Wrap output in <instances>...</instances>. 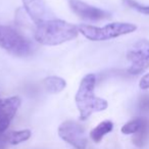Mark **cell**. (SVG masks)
<instances>
[{
  "instance_id": "obj_6",
  "label": "cell",
  "mask_w": 149,
  "mask_h": 149,
  "mask_svg": "<svg viewBox=\"0 0 149 149\" xmlns=\"http://www.w3.org/2000/svg\"><path fill=\"white\" fill-rule=\"evenodd\" d=\"M128 59L132 62L128 72L131 74H139L149 68V41L140 40L134 44L127 53Z\"/></svg>"
},
{
  "instance_id": "obj_13",
  "label": "cell",
  "mask_w": 149,
  "mask_h": 149,
  "mask_svg": "<svg viewBox=\"0 0 149 149\" xmlns=\"http://www.w3.org/2000/svg\"><path fill=\"white\" fill-rule=\"evenodd\" d=\"M31 135L32 132L30 130H28V129L19 130V131H13V132H10L6 136V141L11 145H17L29 140L31 138Z\"/></svg>"
},
{
  "instance_id": "obj_14",
  "label": "cell",
  "mask_w": 149,
  "mask_h": 149,
  "mask_svg": "<svg viewBox=\"0 0 149 149\" xmlns=\"http://www.w3.org/2000/svg\"><path fill=\"white\" fill-rule=\"evenodd\" d=\"M149 137V120L140 129L139 132L134 134L133 137V142L137 147H143L145 143L147 142Z\"/></svg>"
},
{
  "instance_id": "obj_3",
  "label": "cell",
  "mask_w": 149,
  "mask_h": 149,
  "mask_svg": "<svg viewBox=\"0 0 149 149\" xmlns=\"http://www.w3.org/2000/svg\"><path fill=\"white\" fill-rule=\"evenodd\" d=\"M79 33L91 41H106L120 36L128 35L137 30V26L131 23H111L104 27L91 25L78 26Z\"/></svg>"
},
{
  "instance_id": "obj_16",
  "label": "cell",
  "mask_w": 149,
  "mask_h": 149,
  "mask_svg": "<svg viewBox=\"0 0 149 149\" xmlns=\"http://www.w3.org/2000/svg\"><path fill=\"white\" fill-rule=\"evenodd\" d=\"M139 109L141 112L149 113V95H143L139 99Z\"/></svg>"
},
{
  "instance_id": "obj_11",
  "label": "cell",
  "mask_w": 149,
  "mask_h": 149,
  "mask_svg": "<svg viewBox=\"0 0 149 149\" xmlns=\"http://www.w3.org/2000/svg\"><path fill=\"white\" fill-rule=\"evenodd\" d=\"M113 130V123L111 120H103L100 124H98L94 129H92L90 132V138L93 142L99 143L103 139L105 135L110 133Z\"/></svg>"
},
{
  "instance_id": "obj_8",
  "label": "cell",
  "mask_w": 149,
  "mask_h": 149,
  "mask_svg": "<svg viewBox=\"0 0 149 149\" xmlns=\"http://www.w3.org/2000/svg\"><path fill=\"white\" fill-rule=\"evenodd\" d=\"M21 106V99L17 96H11L0 100V133L3 134L8 129L10 122L17 114Z\"/></svg>"
},
{
  "instance_id": "obj_4",
  "label": "cell",
  "mask_w": 149,
  "mask_h": 149,
  "mask_svg": "<svg viewBox=\"0 0 149 149\" xmlns=\"http://www.w3.org/2000/svg\"><path fill=\"white\" fill-rule=\"evenodd\" d=\"M0 47L9 54L25 57L33 53L34 45L17 31L0 25Z\"/></svg>"
},
{
  "instance_id": "obj_2",
  "label": "cell",
  "mask_w": 149,
  "mask_h": 149,
  "mask_svg": "<svg viewBox=\"0 0 149 149\" xmlns=\"http://www.w3.org/2000/svg\"><path fill=\"white\" fill-rule=\"evenodd\" d=\"M95 85L96 77L93 74H86L80 83L74 101L81 120H86L93 112L103 111L108 107V102L105 99L95 95Z\"/></svg>"
},
{
  "instance_id": "obj_7",
  "label": "cell",
  "mask_w": 149,
  "mask_h": 149,
  "mask_svg": "<svg viewBox=\"0 0 149 149\" xmlns=\"http://www.w3.org/2000/svg\"><path fill=\"white\" fill-rule=\"evenodd\" d=\"M68 5L74 15H77L79 17L86 19V21L97 22L110 19V17H111L110 13L107 11L88 4V3L81 1V0H70Z\"/></svg>"
},
{
  "instance_id": "obj_10",
  "label": "cell",
  "mask_w": 149,
  "mask_h": 149,
  "mask_svg": "<svg viewBox=\"0 0 149 149\" xmlns=\"http://www.w3.org/2000/svg\"><path fill=\"white\" fill-rule=\"evenodd\" d=\"M44 89L51 94H57L63 91L66 87V82L64 79L56 76H50L43 80Z\"/></svg>"
},
{
  "instance_id": "obj_1",
  "label": "cell",
  "mask_w": 149,
  "mask_h": 149,
  "mask_svg": "<svg viewBox=\"0 0 149 149\" xmlns=\"http://www.w3.org/2000/svg\"><path fill=\"white\" fill-rule=\"evenodd\" d=\"M78 34L77 26L62 19H51L36 25L34 37L41 45L57 46L76 39Z\"/></svg>"
},
{
  "instance_id": "obj_5",
  "label": "cell",
  "mask_w": 149,
  "mask_h": 149,
  "mask_svg": "<svg viewBox=\"0 0 149 149\" xmlns=\"http://www.w3.org/2000/svg\"><path fill=\"white\" fill-rule=\"evenodd\" d=\"M58 135L64 141L76 149H86L87 135L85 129L74 120H65L58 127Z\"/></svg>"
},
{
  "instance_id": "obj_9",
  "label": "cell",
  "mask_w": 149,
  "mask_h": 149,
  "mask_svg": "<svg viewBox=\"0 0 149 149\" xmlns=\"http://www.w3.org/2000/svg\"><path fill=\"white\" fill-rule=\"evenodd\" d=\"M24 8L32 21L37 25L43 21L54 19L44 0H22Z\"/></svg>"
},
{
  "instance_id": "obj_17",
  "label": "cell",
  "mask_w": 149,
  "mask_h": 149,
  "mask_svg": "<svg viewBox=\"0 0 149 149\" xmlns=\"http://www.w3.org/2000/svg\"><path fill=\"white\" fill-rule=\"evenodd\" d=\"M139 87L142 90H147L149 89V72L146 74H144L141 78L140 82H139Z\"/></svg>"
},
{
  "instance_id": "obj_18",
  "label": "cell",
  "mask_w": 149,
  "mask_h": 149,
  "mask_svg": "<svg viewBox=\"0 0 149 149\" xmlns=\"http://www.w3.org/2000/svg\"><path fill=\"white\" fill-rule=\"evenodd\" d=\"M1 135H2V134H1V133H0V137H1Z\"/></svg>"
},
{
  "instance_id": "obj_12",
  "label": "cell",
  "mask_w": 149,
  "mask_h": 149,
  "mask_svg": "<svg viewBox=\"0 0 149 149\" xmlns=\"http://www.w3.org/2000/svg\"><path fill=\"white\" fill-rule=\"evenodd\" d=\"M148 122V120L145 118H136L133 120H129L128 123L124 125L120 129L123 134L125 135H134L137 132L140 131V129L144 126L146 123Z\"/></svg>"
},
{
  "instance_id": "obj_15",
  "label": "cell",
  "mask_w": 149,
  "mask_h": 149,
  "mask_svg": "<svg viewBox=\"0 0 149 149\" xmlns=\"http://www.w3.org/2000/svg\"><path fill=\"white\" fill-rule=\"evenodd\" d=\"M124 2L128 5L130 8L135 9L138 13H143V15H149V5H144L137 2L136 0H124Z\"/></svg>"
}]
</instances>
